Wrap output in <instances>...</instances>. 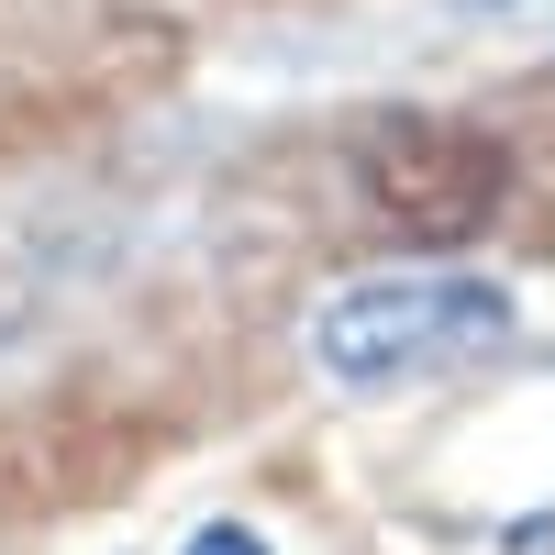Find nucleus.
<instances>
[{"label":"nucleus","instance_id":"f257e3e1","mask_svg":"<svg viewBox=\"0 0 555 555\" xmlns=\"http://www.w3.org/2000/svg\"><path fill=\"white\" fill-rule=\"evenodd\" d=\"M512 289L467 267H389V278H356L311 311V366L334 389H411V378H444L467 356L512 345Z\"/></svg>","mask_w":555,"mask_h":555},{"label":"nucleus","instance_id":"f03ea898","mask_svg":"<svg viewBox=\"0 0 555 555\" xmlns=\"http://www.w3.org/2000/svg\"><path fill=\"white\" fill-rule=\"evenodd\" d=\"M356 201L378 234L400 245H423V256H455V245H478L500 201H512V156H500V133L478 122H455V112H378L356 133Z\"/></svg>","mask_w":555,"mask_h":555},{"label":"nucleus","instance_id":"7ed1b4c3","mask_svg":"<svg viewBox=\"0 0 555 555\" xmlns=\"http://www.w3.org/2000/svg\"><path fill=\"white\" fill-rule=\"evenodd\" d=\"M178 555H267V533H256V522H201Z\"/></svg>","mask_w":555,"mask_h":555}]
</instances>
